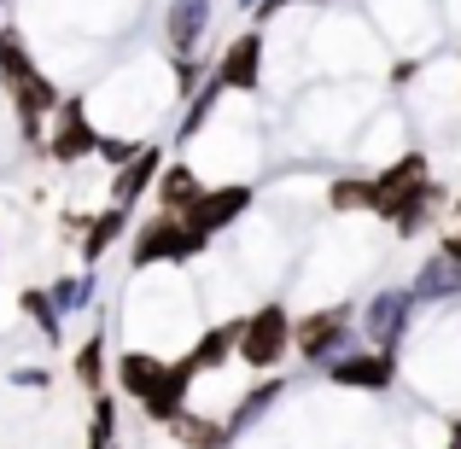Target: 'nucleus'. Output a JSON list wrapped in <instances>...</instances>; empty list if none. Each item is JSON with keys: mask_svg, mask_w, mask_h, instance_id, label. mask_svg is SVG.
Instances as JSON below:
<instances>
[{"mask_svg": "<svg viewBox=\"0 0 461 449\" xmlns=\"http://www.w3.org/2000/svg\"><path fill=\"white\" fill-rule=\"evenodd\" d=\"M204 246H211V239H204V234H193L181 211H158L152 222H140L129 263H135V269H152V263H193Z\"/></svg>", "mask_w": 461, "mask_h": 449, "instance_id": "1", "label": "nucleus"}, {"mask_svg": "<svg viewBox=\"0 0 461 449\" xmlns=\"http://www.w3.org/2000/svg\"><path fill=\"white\" fill-rule=\"evenodd\" d=\"M286 350H293V321H286L281 303H263V310H251L240 321V356L251 368H275Z\"/></svg>", "mask_w": 461, "mask_h": 449, "instance_id": "2", "label": "nucleus"}, {"mask_svg": "<svg viewBox=\"0 0 461 449\" xmlns=\"http://www.w3.org/2000/svg\"><path fill=\"white\" fill-rule=\"evenodd\" d=\"M246 211H251V187H246V181H228V187H204V193H199V199H193L181 216H187L193 234L211 239V234H222L228 222H240Z\"/></svg>", "mask_w": 461, "mask_h": 449, "instance_id": "3", "label": "nucleus"}, {"mask_svg": "<svg viewBox=\"0 0 461 449\" xmlns=\"http://www.w3.org/2000/svg\"><path fill=\"white\" fill-rule=\"evenodd\" d=\"M88 152H100V129L88 123V105L59 100L53 135H47V157H53V164H77V157H88Z\"/></svg>", "mask_w": 461, "mask_h": 449, "instance_id": "4", "label": "nucleus"}, {"mask_svg": "<svg viewBox=\"0 0 461 449\" xmlns=\"http://www.w3.org/2000/svg\"><path fill=\"white\" fill-rule=\"evenodd\" d=\"M427 187V157L420 152H409V157H397L385 175H374V216H385V222H397V216L409 211V199Z\"/></svg>", "mask_w": 461, "mask_h": 449, "instance_id": "5", "label": "nucleus"}, {"mask_svg": "<svg viewBox=\"0 0 461 449\" xmlns=\"http://www.w3.org/2000/svg\"><path fill=\"white\" fill-rule=\"evenodd\" d=\"M211 76L222 82V94H251V88L263 82V35H258V30L234 35V41H228V53L216 58Z\"/></svg>", "mask_w": 461, "mask_h": 449, "instance_id": "6", "label": "nucleus"}, {"mask_svg": "<svg viewBox=\"0 0 461 449\" xmlns=\"http://www.w3.org/2000/svg\"><path fill=\"white\" fill-rule=\"evenodd\" d=\"M327 380L345 385V391H385L397 380V362H392V350H357V356L327 362Z\"/></svg>", "mask_w": 461, "mask_h": 449, "instance_id": "7", "label": "nucleus"}, {"mask_svg": "<svg viewBox=\"0 0 461 449\" xmlns=\"http://www.w3.org/2000/svg\"><path fill=\"white\" fill-rule=\"evenodd\" d=\"M345 333H350V303H339V310L304 315V321L293 327V350H304L310 362H333V350L345 345Z\"/></svg>", "mask_w": 461, "mask_h": 449, "instance_id": "8", "label": "nucleus"}, {"mask_svg": "<svg viewBox=\"0 0 461 449\" xmlns=\"http://www.w3.org/2000/svg\"><path fill=\"white\" fill-rule=\"evenodd\" d=\"M6 94H12V105H18V129H23V140H35V135H41V117H53V112H59V88L41 76V70H23V76H12V82H6Z\"/></svg>", "mask_w": 461, "mask_h": 449, "instance_id": "9", "label": "nucleus"}, {"mask_svg": "<svg viewBox=\"0 0 461 449\" xmlns=\"http://www.w3.org/2000/svg\"><path fill=\"white\" fill-rule=\"evenodd\" d=\"M158 169H164V152L158 147H140L129 164H117V175H112V204H140L152 193V181H158Z\"/></svg>", "mask_w": 461, "mask_h": 449, "instance_id": "10", "label": "nucleus"}, {"mask_svg": "<svg viewBox=\"0 0 461 449\" xmlns=\"http://www.w3.org/2000/svg\"><path fill=\"white\" fill-rule=\"evenodd\" d=\"M204 23H211V0H169V18H164V35L176 47V58H193Z\"/></svg>", "mask_w": 461, "mask_h": 449, "instance_id": "11", "label": "nucleus"}, {"mask_svg": "<svg viewBox=\"0 0 461 449\" xmlns=\"http://www.w3.org/2000/svg\"><path fill=\"white\" fill-rule=\"evenodd\" d=\"M164 380H169V362L164 356H152V350H123V362H117V385H123L135 403H147Z\"/></svg>", "mask_w": 461, "mask_h": 449, "instance_id": "12", "label": "nucleus"}, {"mask_svg": "<svg viewBox=\"0 0 461 449\" xmlns=\"http://www.w3.org/2000/svg\"><path fill=\"white\" fill-rule=\"evenodd\" d=\"M409 310H415V292H380L368 303V327H374V338H380V350H392L397 338H403Z\"/></svg>", "mask_w": 461, "mask_h": 449, "instance_id": "13", "label": "nucleus"}, {"mask_svg": "<svg viewBox=\"0 0 461 449\" xmlns=\"http://www.w3.org/2000/svg\"><path fill=\"white\" fill-rule=\"evenodd\" d=\"M199 193H204V187H199V175H193L187 164H164V169H158V181H152L158 211H187Z\"/></svg>", "mask_w": 461, "mask_h": 449, "instance_id": "14", "label": "nucleus"}, {"mask_svg": "<svg viewBox=\"0 0 461 449\" xmlns=\"http://www.w3.org/2000/svg\"><path fill=\"white\" fill-rule=\"evenodd\" d=\"M234 350H240V321H222V327H211V333H204V338H199V345H193L181 362H187L193 373H204V368H222V362L234 356Z\"/></svg>", "mask_w": 461, "mask_h": 449, "instance_id": "15", "label": "nucleus"}, {"mask_svg": "<svg viewBox=\"0 0 461 449\" xmlns=\"http://www.w3.org/2000/svg\"><path fill=\"white\" fill-rule=\"evenodd\" d=\"M123 228H129V211H123V204H112V211H100V216L88 222V234H82V263L94 269V263H100L105 251H112L117 239H123Z\"/></svg>", "mask_w": 461, "mask_h": 449, "instance_id": "16", "label": "nucleus"}, {"mask_svg": "<svg viewBox=\"0 0 461 449\" xmlns=\"http://www.w3.org/2000/svg\"><path fill=\"white\" fill-rule=\"evenodd\" d=\"M18 310L30 315L35 327H41L47 345H59V338H65V315H59V303H53V292H47V286H30V292H18Z\"/></svg>", "mask_w": 461, "mask_h": 449, "instance_id": "17", "label": "nucleus"}, {"mask_svg": "<svg viewBox=\"0 0 461 449\" xmlns=\"http://www.w3.org/2000/svg\"><path fill=\"white\" fill-rule=\"evenodd\" d=\"M169 432H176L187 449H222V444H228V432L216 427V420H199V415H187V409L169 420Z\"/></svg>", "mask_w": 461, "mask_h": 449, "instance_id": "18", "label": "nucleus"}, {"mask_svg": "<svg viewBox=\"0 0 461 449\" xmlns=\"http://www.w3.org/2000/svg\"><path fill=\"white\" fill-rule=\"evenodd\" d=\"M77 380H82V391H100V385H105V333L82 338V350H77Z\"/></svg>", "mask_w": 461, "mask_h": 449, "instance_id": "19", "label": "nucleus"}, {"mask_svg": "<svg viewBox=\"0 0 461 449\" xmlns=\"http://www.w3.org/2000/svg\"><path fill=\"white\" fill-rule=\"evenodd\" d=\"M47 292H53L59 315H77V310H88V303H94V274H65V281H53Z\"/></svg>", "mask_w": 461, "mask_h": 449, "instance_id": "20", "label": "nucleus"}, {"mask_svg": "<svg viewBox=\"0 0 461 449\" xmlns=\"http://www.w3.org/2000/svg\"><path fill=\"white\" fill-rule=\"evenodd\" d=\"M333 211H374V181H333Z\"/></svg>", "mask_w": 461, "mask_h": 449, "instance_id": "21", "label": "nucleus"}, {"mask_svg": "<svg viewBox=\"0 0 461 449\" xmlns=\"http://www.w3.org/2000/svg\"><path fill=\"white\" fill-rule=\"evenodd\" d=\"M275 397H281V380H269V385H258V391L246 397V403H240V415H234V427H246L251 415H263V409L275 403Z\"/></svg>", "mask_w": 461, "mask_h": 449, "instance_id": "22", "label": "nucleus"}, {"mask_svg": "<svg viewBox=\"0 0 461 449\" xmlns=\"http://www.w3.org/2000/svg\"><path fill=\"white\" fill-rule=\"evenodd\" d=\"M135 152H140V147H129V140H112V135H100V157H105V164H129Z\"/></svg>", "mask_w": 461, "mask_h": 449, "instance_id": "23", "label": "nucleus"}, {"mask_svg": "<svg viewBox=\"0 0 461 449\" xmlns=\"http://www.w3.org/2000/svg\"><path fill=\"white\" fill-rule=\"evenodd\" d=\"M12 385H23V391H47V368H12Z\"/></svg>", "mask_w": 461, "mask_h": 449, "instance_id": "24", "label": "nucleus"}, {"mask_svg": "<svg viewBox=\"0 0 461 449\" xmlns=\"http://www.w3.org/2000/svg\"><path fill=\"white\" fill-rule=\"evenodd\" d=\"M456 216H461V193H456Z\"/></svg>", "mask_w": 461, "mask_h": 449, "instance_id": "25", "label": "nucleus"}, {"mask_svg": "<svg viewBox=\"0 0 461 449\" xmlns=\"http://www.w3.org/2000/svg\"><path fill=\"white\" fill-rule=\"evenodd\" d=\"M450 449H461V438H456V444H450Z\"/></svg>", "mask_w": 461, "mask_h": 449, "instance_id": "26", "label": "nucleus"}, {"mask_svg": "<svg viewBox=\"0 0 461 449\" xmlns=\"http://www.w3.org/2000/svg\"><path fill=\"white\" fill-rule=\"evenodd\" d=\"M0 6H6V0H0Z\"/></svg>", "mask_w": 461, "mask_h": 449, "instance_id": "27", "label": "nucleus"}]
</instances>
